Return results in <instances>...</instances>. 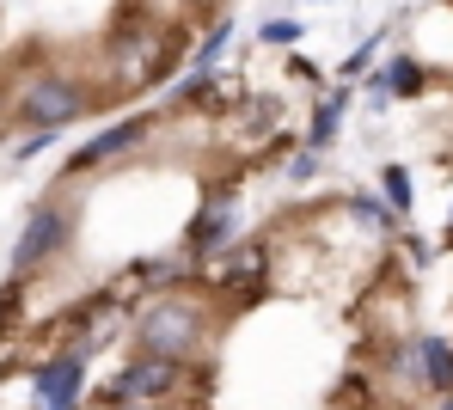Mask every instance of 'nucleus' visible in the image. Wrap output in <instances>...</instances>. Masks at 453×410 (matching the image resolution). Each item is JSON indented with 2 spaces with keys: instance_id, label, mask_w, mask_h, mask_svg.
I'll list each match as a JSON object with an SVG mask.
<instances>
[{
  "instance_id": "9",
  "label": "nucleus",
  "mask_w": 453,
  "mask_h": 410,
  "mask_svg": "<svg viewBox=\"0 0 453 410\" xmlns=\"http://www.w3.org/2000/svg\"><path fill=\"white\" fill-rule=\"evenodd\" d=\"M417 355H423V386H429L435 399L453 392V343H448V337H423Z\"/></svg>"
},
{
  "instance_id": "5",
  "label": "nucleus",
  "mask_w": 453,
  "mask_h": 410,
  "mask_svg": "<svg viewBox=\"0 0 453 410\" xmlns=\"http://www.w3.org/2000/svg\"><path fill=\"white\" fill-rule=\"evenodd\" d=\"M68 233H74V209L56 202V196L37 202L31 221H25V233H19V246H12V276H31V270L56 263V251L68 246Z\"/></svg>"
},
{
  "instance_id": "20",
  "label": "nucleus",
  "mask_w": 453,
  "mask_h": 410,
  "mask_svg": "<svg viewBox=\"0 0 453 410\" xmlns=\"http://www.w3.org/2000/svg\"><path fill=\"white\" fill-rule=\"evenodd\" d=\"M435 410H453V392H441V405H435Z\"/></svg>"
},
{
  "instance_id": "12",
  "label": "nucleus",
  "mask_w": 453,
  "mask_h": 410,
  "mask_svg": "<svg viewBox=\"0 0 453 410\" xmlns=\"http://www.w3.org/2000/svg\"><path fill=\"white\" fill-rule=\"evenodd\" d=\"M386 80H392V98H417V92H423V62L398 49V56L386 62Z\"/></svg>"
},
{
  "instance_id": "15",
  "label": "nucleus",
  "mask_w": 453,
  "mask_h": 410,
  "mask_svg": "<svg viewBox=\"0 0 453 410\" xmlns=\"http://www.w3.org/2000/svg\"><path fill=\"white\" fill-rule=\"evenodd\" d=\"M374 56H380V37H368L356 56H343V68H337V80H368V68H374Z\"/></svg>"
},
{
  "instance_id": "6",
  "label": "nucleus",
  "mask_w": 453,
  "mask_h": 410,
  "mask_svg": "<svg viewBox=\"0 0 453 410\" xmlns=\"http://www.w3.org/2000/svg\"><path fill=\"white\" fill-rule=\"evenodd\" d=\"M86 355H92V343H68L62 355L37 361V374H31L37 410H80V386H86Z\"/></svg>"
},
{
  "instance_id": "14",
  "label": "nucleus",
  "mask_w": 453,
  "mask_h": 410,
  "mask_svg": "<svg viewBox=\"0 0 453 410\" xmlns=\"http://www.w3.org/2000/svg\"><path fill=\"white\" fill-rule=\"evenodd\" d=\"M226 43H233V19H215V25H209V37H203V43H196V56H190V68H215Z\"/></svg>"
},
{
  "instance_id": "8",
  "label": "nucleus",
  "mask_w": 453,
  "mask_h": 410,
  "mask_svg": "<svg viewBox=\"0 0 453 410\" xmlns=\"http://www.w3.org/2000/svg\"><path fill=\"white\" fill-rule=\"evenodd\" d=\"M343 110H349V80L337 86V92H325V98L312 104V129H306V148H331V135H337Z\"/></svg>"
},
{
  "instance_id": "4",
  "label": "nucleus",
  "mask_w": 453,
  "mask_h": 410,
  "mask_svg": "<svg viewBox=\"0 0 453 410\" xmlns=\"http://www.w3.org/2000/svg\"><path fill=\"white\" fill-rule=\"evenodd\" d=\"M92 110V92L74 80V74H37V80L25 86L19 98H12V117L25 123V129H68Z\"/></svg>"
},
{
  "instance_id": "11",
  "label": "nucleus",
  "mask_w": 453,
  "mask_h": 410,
  "mask_svg": "<svg viewBox=\"0 0 453 410\" xmlns=\"http://www.w3.org/2000/svg\"><path fill=\"white\" fill-rule=\"evenodd\" d=\"M380 196L392 202V215H398V221H404V215L417 209V184H411V171H404L398 160H392V165H380Z\"/></svg>"
},
{
  "instance_id": "1",
  "label": "nucleus",
  "mask_w": 453,
  "mask_h": 410,
  "mask_svg": "<svg viewBox=\"0 0 453 410\" xmlns=\"http://www.w3.org/2000/svg\"><path fill=\"white\" fill-rule=\"evenodd\" d=\"M135 343L153 349V355L203 368V355L221 343L215 294H203V288H159V294H148V307L135 313Z\"/></svg>"
},
{
  "instance_id": "16",
  "label": "nucleus",
  "mask_w": 453,
  "mask_h": 410,
  "mask_svg": "<svg viewBox=\"0 0 453 410\" xmlns=\"http://www.w3.org/2000/svg\"><path fill=\"white\" fill-rule=\"evenodd\" d=\"M257 37H264V43H276V49H288V43H301V19H270Z\"/></svg>"
},
{
  "instance_id": "19",
  "label": "nucleus",
  "mask_w": 453,
  "mask_h": 410,
  "mask_svg": "<svg viewBox=\"0 0 453 410\" xmlns=\"http://www.w3.org/2000/svg\"><path fill=\"white\" fill-rule=\"evenodd\" d=\"M441 251H453V221H448V227H441Z\"/></svg>"
},
{
  "instance_id": "3",
  "label": "nucleus",
  "mask_w": 453,
  "mask_h": 410,
  "mask_svg": "<svg viewBox=\"0 0 453 410\" xmlns=\"http://www.w3.org/2000/svg\"><path fill=\"white\" fill-rule=\"evenodd\" d=\"M184 386H196V368L190 361H172V355H153V349H135L117 380L104 386V405L111 399H142V405H172Z\"/></svg>"
},
{
  "instance_id": "17",
  "label": "nucleus",
  "mask_w": 453,
  "mask_h": 410,
  "mask_svg": "<svg viewBox=\"0 0 453 410\" xmlns=\"http://www.w3.org/2000/svg\"><path fill=\"white\" fill-rule=\"evenodd\" d=\"M288 178H295V184H306V178H319V148H301V154L288 160Z\"/></svg>"
},
{
  "instance_id": "10",
  "label": "nucleus",
  "mask_w": 453,
  "mask_h": 410,
  "mask_svg": "<svg viewBox=\"0 0 453 410\" xmlns=\"http://www.w3.org/2000/svg\"><path fill=\"white\" fill-rule=\"evenodd\" d=\"M215 68H190L184 80L172 86V98H165V110H203V104H215Z\"/></svg>"
},
{
  "instance_id": "7",
  "label": "nucleus",
  "mask_w": 453,
  "mask_h": 410,
  "mask_svg": "<svg viewBox=\"0 0 453 410\" xmlns=\"http://www.w3.org/2000/svg\"><path fill=\"white\" fill-rule=\"evenodd\" d=\"M148 135H153V110H135V117H123V123H111L104 135H92V141L80 148L74 160H68V171H98V165L123 160L129 148H142Z\"/></svg>"
},
{
  "instance_id": "13",
  "label": "nucleus",
  "mask_w": 453,
  "mask_h": 410,
  "mask_svg": "<svg viewBox=\"0 0 453 410\" xmlns=\"http://www.w3.org/2000/svg\"><path fill=\"white\" fill-rule=\"evenodd\" d=\"M349 215H356V221H362V227H368V233H386V227H392V221H398V215H392V202H386V196H349Z\"/></svg>"
},
{
  "instance_id": "2",
  "label": "nucleus",
  "mask_w": 453,
  "mask_h": 410,
  "mask_svg": "<svg viewBox=\"0 0 453 410\" xmlns=\"http://www.w3.org/2000/svg\"><path fill=\"white\" fill-rule=\"evenodd\" d=\"M104 68H111V86H129V92H135V86L165 80V74L178 68V43H165L153 19H129V25H117L111 43H104Z\"/></svg>"
},
{
  "instance_id": "18",
  "label": "nucleus",
  "mask_w": 453,
  "mask_h": 410,
  "mask_svg": "<svg viewBox=\"0 0 453 410\" xmlns=\"http://www.w3.org/2000/svg\"><path fill=\"white\" fill-rule=\"evenodd\" d=\"M104 410H165V405H142V399H111Z\"/></svg>"
}]
</instances>
